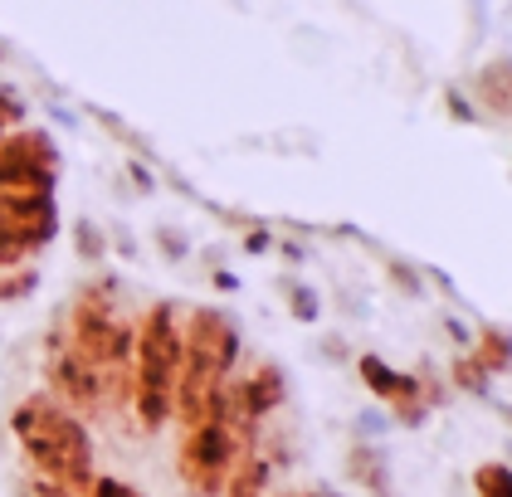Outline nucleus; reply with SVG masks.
<instances>
[{
    "instance_id": "4468645a",
    "label": "nucleus",
    "mask_w": 512,
    "mask_h": 497,
    "mask_svg": "<svg viewBox=\"0 0 512 497\" xmlns=\"http://www.w3.org/2000/svg\"><path fill=\"white\" fill-rule=\"evenodd\" d=\"M283 497H327V493H283Z\"/></svg>"
},
{
    "instance_id": "9b49d317",
    "label": "nucleus",
    "mask_w": 512,
    "mask_h": 497,
    "mask_svg": "<svg viewBox=\"0 0 512 497\" xmlns=\"http://www.w3.org/2000/svg\"><path fill=\"white\" fill-rule=\"evenodd\" d=\"M454 381L464 385L469 395H488V376H483L473 361H454Z\"/></svg>"
},
{
    "instance_id": "6e6552de",
    "label": "nucleus",
    "mask_w": 512,
    "mask_h": 497,
    "mask_svg": "<svg viewBox=\"0 0 512 497\" xmlns=\"http://www.w3.org/2000/svg\"><path fill=\"white\" fill-rule=\"evenodd\" d=\"M473 366H478L483 376H508L512 371V332L483 327V332H478V346H473Z\"/></svg>"
},
{
    "instance_id": "f8f14e48",
    "label": "nucleus",
    "mask_w": 512,
    "mask_h": 497,
    "mask_svg": "<svg viewBox=\"0 0 512 497\" xmlns=\"http://www.w3.org/2000/svg\"><path fill=\"white\" fill-rule=\"evenodd\" d=\"M83 497H147V493H137L132 483H118V478H93Z\"/></svg>"
},
{
    "instance_id": "2eb2a0df",
    "label": "nucleus",
    "mask_w": 512,
    "mask_h": 497,
    "mask_svg": "<svg viewBox=\"0 0 512 497\" xmlns=\"http://www.w3.org/2000/svg\"><path fill=\"white\" fill-rule=\"evenodd\" d=\"M503 415H508V420H512V405H503Z\"/></svg>"
},
{
    "instance_id": "423d86ee",
    "label": "nucleus",
    "mask_w": 512,
    "mask_h": 497,
    "mask_svg": "<svg viewBox=\"0 0 512 497\" xmlns=\"http://www.w3.org/2000/svg\"><path fill=\"white\" fill-rule=\"evenodd\" d=\"M347 478H352L356 488H366L371 497H395L391 463L381 454V444H352V454H347Z\"/></svg>"
},
{
    "instance_id": "20e7f679",
    "label": "nucleus",
    "mask_w": 512,
    "mask_h": 497,
    "mask_svg": "<svg viewBox=\"0 0 512 497\" xmlns=\"http://www.w3.org/2000/svg\"><path fill=\"white\" fill-rule=\"evenodd\" d=\"M49 385H54V400H59V405H74V410H93V405H98V395H103L98 371H93V366H83L74 351H69V356H59V361H49Z\"/></svg>"
},
{
    "instance_id": "ddd939ff",
    "label": "nucleus",
    "mask_w": 512,
    "mask_h": 497,
    "mask_svg": "<svg viewBox=\"0 0 512 497\" xmlns=\"http://www.w3.org/2000/svg\"><path fill=\"white\" fill-rule=\"evenodd\" d=\"M288 303H293V312H298L303 322H313V317H317V298L308 293V288H298V283L288 288Z\"/></svg>"
},
{
    "instance_id": "1a4fd4ad",
    "label": "nucleus",
    "mask_w": 512,
    "mask_h": 497,
    "mask_svg": "<svg viewBox=\"0 0 512 497\" xmlns=\"http://www.w3.org/2000/svg\"><path fill=\"white\" fill-rule=\"evenodd\" d=\"M473 493L478 497H512V468L508 463H478V468H473Z\"/></svg>"
},
{
    "instance_id": "9d476101",
    "label": "nucleus",
    "mask_w": 512,
    "mask_h": 497,
    "mask_svg": "<svg viewBox=\"0 0 512 497\" xmlns=\"http://www.w3.org/2000/svg\"><path fill=\"white\" fill-rule=\"evenodd\" d=\"M15 497H79V493H69V488H59V483H44L35 473H25V478L15 483Z\"/></svg>"
},
{
    "instance_id": "0eeeda50",
    "label": "nucleus",
    "mask_w": 512,
    "mask_h": 497,
    "mask_svg": "<svg viewBox=\"0 0 512 497\" xmlns=\"http://www.w3.org/2000/svg\"><path fill=\"white\" fill-rule=\"evenodd\" d=\"M356 371H361L366 390H371V395H381L386 405H400V400L420 395V381H415V376H405V371H395V366H386L381 356H361V361H356Z\"/></svg>"
},
{
    "instance_id": "39448f33",
    "label": "nucleus",
    "mask_w": 512,
    "mask_h": 497,
    "mask_svg": "<svg viewBox=\"0 0 512 497\" xmlns=\"http://www.w3.org/2000/svg\"><path fill=\"white\" fill-rule=\"evenodd\" d=\"M269 478H274V463H269V454L259 444L254 449H239V459L230 468L220 497H269Z\"/></svg>"
},
{
    "instance_id": "f257e3e1",
    "label": "nucleus",
    "mask_w": 512,
    "mask_h": 497,
    "mask_svg": "<svg viewBox=\"0 0 512 497\" xmlns=\"http://www.w3.org/2000/svg\"><path fill=\"white\" fill-rule=\"evenodd\" d=\"M15 439H20V449H25V463H30V473L44 478V483H59V488H69V493H88V483H93V439H88V429H83L59 400H25L20 410H15Z\"/></svg>"
},
{
    "instance_id": "7ed1b4c3",
    "label": "nucleus",
    "mask_w": 512,
    "mask_h": 497,
    "mask_svg": "<svg viewBox=\"0 0 512 497\" xmlns=\"http://www.w3.org/2000/svg\"><path fill=\"white\" fill-rule=\"evenodd\" d=\"M235 459H239V439L230 434V424L205 420L196 429H186V444L176 449V473H181L191 497H220Z\"/></svg>"
},
{
    "instance_id": "dca6fc26",
    "label": "nucleus",
    "mask_w": 512,
    "mask_h": 497,
    "mask_svg": "<svg viewBox=\"0 0 512 497\" xmlns=\"http://www.w3.org/2000/svg\"><path fill=\"white\" fill-rule=\"evenodd\" d=\"M508 468H512V449H508Z\"/></svg>"
},
{
    "instance_id": "f03ea898",
    "label": "nucleus",
    "mask_w": 512,
    "mask_h": 497,
    "mask_svg": "<svg viewBox=\"0 0 512 497\" xmlns=\"http://www.w3.org/2000/svg\"><path fill=\"white\" fill-rule=\"evenodd\" d=\"M176 376H181V327H176V312L157 303L137 327L132 400H127L147 434H161L176 415Z\"/></svg>"
}]
</instances>
